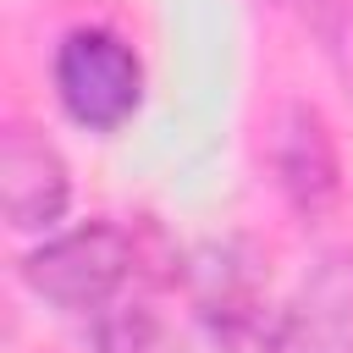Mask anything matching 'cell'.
<instances>
[{
    "instance_id": "cell-1",
    "label": "cell",
    "mask_w": 353,
    "mask_h": 353,
    "mask_svg": "<svg viewBox=\"0 0 353 353\" xmlns=\"http://www.w3.org/2000/svg\"><path fill=\"white\" fill-rule=\"evenodd\" d=\"M132 270H138V243L116 221H83L72 232H50L39 248L17 259L22 287L61 314H99L127 292Z\"/></svg>"
},
{
    "instance_id": "cell-2",
    "label": "cell",
    "mask_w": 353,
    "mask_h": 353,
    "mask_svg": "<svg viewBox=\"0 0 353 353\" xmlns=\"http://www.w3.org/2000/svg\"><path fill=\"white\" fill-rule=\"evenodd\" d=\"M50 83L61 110L88 132H116L143 105V61L110 28H72L55 44Z\"/></svg>"
},
{
    "instance_id": "cell-3",
    "label": "cell",
    "mask_w": 353,
    "mask_h": 353,
    "mask_svg": "<svg viewBox=\"0 0 353 353\" xmlns=\"http://www.w3.org/2000/svg\"><path fill=\"white\" fill-rule=\"evenodd\" d=\"M193 309L226 353H281V320L265 298L259 259L243 243H215L193 259Z\"/></svg>"
},
{
    "instance_id": "cell-4",
    "label": "cell",
    "mask_w": 353,
    "mask_h": 353,
    "mask_svg": "<svg viewBox=\"0 0 353 353\" xmlns=\"http://www.w3.org/2000/svg\"><path fill=\"white\" fill-rule=\"evenodd\" d=\"M270 176L292 215L325 221L342 204V154L336 132L309 99H287L270 121Z\"/></svg>"
},
{
    "instance_id": "cell-5",
    "label": "cell",
    "mask_w": 353,
    "mask_h": 353,
    "mask_svg": "<svg viewBox=\"0 0 353 353\" xmlns=\"http://www.w3.org/2000/svg\"><path fill=\"white\" fill-rule=\"evenodd\" d=\"M0 204L11 232H50L72 204V171L61 149L22 121L0 132Z\"/></svg>"
},
{
    "instance_id": "cell-6",
    "label": "cell",
    "mask_w": 353,
    "mask_h": 353,
    "mask_svg": "<svg viewBox=\"0 0 353 353\" xmlns=\"http://www.w3.org/2000/svg\"><path fill=\"white\" fill-rule=\"evenodd\" d=\"M281 353H353V254H325L281 320Z\"/></svg>"
},
{
    "instance_id": "cell-7",
    "label": "cell",
    "mask_w": 353,
    "mask_h": 353,
    "mask_svg": "<svg viewBox=\"0 0 353 353\" xmlns=\"http://www.w3.org/2000/svg\"><path fill=\"white\" fill-rule=\"evenodd\" d=\"M94 353H176V342L149 303L116 298L94 314Z\"/></svg>"
},
{
    "instance_id": "cell-8",
    "label": "cell",
    "mask_w": 353,
    "mask_h": 353,
    "mask_svg": "<svg viewBox=\"0 0 353 353\" xmlns=\"http://www.w3.org/2000/svg\"><path fill=\"white\" fill-rule=\"evenodd\" d=\"M270 6H276V11H287L292 22H303V28H309V33H320V39H325V33H331V22L347 11V0H270Z\"/></svg>"
},
{
    "instance_id": "cell-9",
    "label": "cell",
    "mask_w": 353,
    "mask_h": 353,
    "mask_svg": "<svg viewBox=\"0 0 353 353\" xmlns=\"http://www.w3.org/2000/svg\"><path fill=\"white\" fill-rule=\"evenodd\" d=\"M325 55H331L342 88L353 94V0H347V11H342V17L331 22V33H325Z\"/></svg>"
}]
</instances>
